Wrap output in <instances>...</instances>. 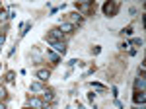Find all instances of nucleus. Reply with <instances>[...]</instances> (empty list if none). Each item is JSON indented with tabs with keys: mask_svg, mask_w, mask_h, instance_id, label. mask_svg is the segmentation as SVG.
Returning <instances> with one entry per match:
<instances>
[{
	"mask_svg": "<svg viewBox=\"0 0 146 109\" xmlns=\"http://www.w3.org/2000/svg\"><path fill=\"white\" fill-rule=\"evenodd\" d=\"M47 56H49V58H51V60H53V62H58V60H60V56H58V54L55 53V51H51V49H49V51H47Z\"/></svg>",
	"mask_w": 146,
	"mask_h": 109,
	"instance_id": "13",
	"label": "nucleus"
},
{
	"mask_svg": "<svg viewBox=\"0 0 146 109\" xmlns=\"http://www.w3.org/2000/svg\"><path fill=\"white\" fill-rule=\"evenodd\" d=\"M131 43H133V45H136V47H142V39H133Z\"/></svg>",
	"mask_w": 146,
	"mask_h": 109,
	"instance_id": "19",
	"label": "nucleus"
},
{
	"mask_svg": "<svg viewBox=\"0 0 146 109\" xmlns=\"http://www.w3.org/2000/svg\"><path fill=\"white\" fill-rule=\"evenodd\" d=\"M136 109H138V107H136Z\"/></svg>",
	"mask_w": 146,
	"mask_h": 109,
	"instance_id": "26",
	"label": "nucleus"
},
{
	"mask_svg": "<svg viewBox=\"0 0 146 109\" xmlns=\"http://www.w3.org/2000/svg\"><path fill=\"white\" fill-rule=\"evenodd\" d=\"M29 107H33V109H47V105L43 103V99L31 98V99H29Z\"/></svg>",
	"mask_w": 146,
	"mask_h": 109,
	"instance_id": "3",
	"label": "nucleus"
},
{
	"mask_svg": "<svg viewBox=\"0 0 146 109\" xmlns=\"http://www.w3.org/2000/svg\"><path fill=\"white\" fill-rule=\"evenodd\" d=\"M133 99H135V103H140V105H144V101H146L144 92H135V96H133Z\"/></svg>",
	"mask_w": 146,
	"mask_h": 109,
	"instance_id": "8",
	"label": "nucleus"
},
{
	"mask_svg": "<svg viewBox=\"0 0 146 109\" xmlns=\"http://www.w3.org/2000/svg\"><path fill=\"white\" fill-rule=\"evenodd\" d=\"M8 18H10V16H8V12H6V10H0V22H6Z\"/></svg>",
	"mask_w": 146,
	"mask_h": 109,
	"instance_id": "14",
	"label": "nucleus"
},
{
	"mask_svg": "<svg viewBox=\"0 0 146 109\" xmlns=\"http://www.w3.org/2000/svg\"><path fill=\"white\" fill-rule=\"evenodd\" d=\"M123 31H125V33H127V35H131V33H133V27H131V25H127V27H125Z\"/></svg>",
	"mask_w": 146,
	"mask_h": 109,
	"instance_id": "20",
	"label": "nucleus"
},
{
	"mask_svg": "<svg viewBox=\"0 0 146 109\" xmlns=\"http://www.w3.org/2000/svg\"><path fill=\"white\" fill-rule=\"evenodd\" d=\"M117 10H119V4L117 2H105L103 4V14L105 16H115Z\"/></svg>",
	"mask_w": 146,
	"mask_h": 109,
	"instance_id": "2",
	"label": "nucleus"
},
{
	"mask_svg": "<svg viewBox=\"0 0 146 109\" xmlns=\"http://www.w3.org/2000/svg\"><path fill=\"white\" fill-rule=\"evenodd\" d=\"M49 76H51V72H49L47 68H39V70H37V78H39V82H47Z\"/></svg>",
	"mask_w": 146,
	"mask_h": 109,
	"instance_id": "6",
	"label": "nucleus"
},
{
	"mask_svg": "<svg viewBox=\"0 0 146 109\" xmlns=\"http://www.w3.org/2000/svg\"><path fill=\"white\" fill-rule=\"evenodd\" d=\"M4 41H6V35H4V33H0V45L4 43Z\"/></svg>",
	"mask_w": 146,
	"mask_h": 109,
	"instance_id": "22",
	"label": "nucleus"
},
{
	"mask_svg": "<svg viewBox=\"0 0 146 109\" xmlns=\"http://www.w3.org/2000/svg\"><path fill=\"white\" fill-rule=\"evenodd\" d=\"M29 27H31V23H29V22H25V23H23V25H22V31H20V33H22V35H25Z\"/></svg>",
	"mask_w": 146,
	"mask_h": 109,
	"instance_id": "15",
	"label": "nucleus"
},
{
	"mask_svg": "<svg viewBox=\"0 0 146 109\" xmlns=\"http://www.w3.org/2000/svg\"><path fill=\"white\" fill-rule=\"evenodd\" d=\"M45 90H47V88H45L43 82H33V84H31V92H41V94H43Z\"/></svg>",
	"mask_w": 146,
	"mask_h": 109,
	"instance_id": "9",
	"label": "nucleus"
},
{
	"mask_svg": "<svg viewBox=\"0 0 146 109\" xmlns=\"http://www.w3.org/2000/svg\"><path fill=\"white\" fill-rule=\"evenodd\" d=\"M144 84H146V80H144V76L140 74V76L135 80V92H144Z\"/></svg>",
	"mask_w": 146,
	"mask_h": 109,
	"instance_id": "5",
	"label": "nucleus"
},
{
	"mask_svg": "<svg viewBox=\"0 0 146 109\" xmlns=\"http://www.w3.org/2000/svg\"><path fill=\"white\" fill-rule=\"evenodd\" d=\"M14 78H16V74L14 72H8L6 74V82H14Z\"/></svg>",
	"mask_w": 146,
	"mask_h": 109,
	"instance_id": "18",
	"label": "nucleus"
},
{
	"mask_svg": "<svg viewBox=\"0 0 146 109\" xmlns=\"http://www.w3.org/2000/svg\"><path fill=\"white\" fill-rule=\"evenodd\" d=\"M92 88H96V90H105V86L100 84V82H92Z\"/></svg>",
	"mask_w": 146,
	"mask_h": 109,
	"instance_id": "17",
	"label": "nucleus"
},
{
	"mask_svg": "<svg viewBox=\"0 0 146 109\" xmlns=\"http://www.w3.org/2000/svg\"><path fill=\"white\" fill-rule=\"evenodd\" d=\"M47 109H53V107H47Z\"/></svg>",
	"mask_w": 146,
	"mask_h": 109,
	"instance_id": "25",
	"label": "nucleus"
},
{
	"mask_svg": "<svg viewBox=\"0 0 146 109\" xmlns=\"http://www.w3.org/2000/svg\"><path fill=\"white\" fill-rule=\"evenodd\" d=\"M27 109H33V107H27Z\"/></svg>",
	"mask_w": 146,
	"mask_h": 109,
	"instance_id": "24",
	"label": "nucleus"
},
{
	"mask_svg": "<svg viewBox=\"0 0 146 109\" xmlns=\"http://www.w3.org/2000/svg\"><path fill=\"white\" fill-rule=\"evenodd\" d=\"M58 29H60L62 33H72V31H74V25H72V23H62Z\"/></svg>",
	"mask_w": 146,
	"mask_h": 109,
	"instance_id": "12",
	"label": "nucleus"
},
{
	"mask_svg": "<svg viewBox=\"0 0 146 109\" xmlns=\"http://www.w3.org/2000/svg\"><path fill=\"white\" fill-rule=\"evenodd\" d=\"M76 8H78V14H80V12H88L92 8V2H82V4H76Z\"/></svg>",
	"mask_w": 146,
	"mask_h": 109,
	"instance_id": "11",
	"label": "nucleus"
},
{
	"mask_svg": "<svg viewBox=\"0 0 146 109\" xmlns=\"http://www.w3.org/2000/svg\"><path fill=\"white\" fill-rule=\"evenodd\" d=\"M8 16L14 18V16H16V8H10V10H8Z\"/></svg>",
	"mask_w": 146,
	"mask_h": 109,
	"instance_id": "21",
	"label": "nucleus"
},
{
	"mask_svg": "<svg viewBox=\"0 0 146 109\" xmlns=\"http://www.w3.org/2000/svg\"><path fill=\"white\" fill-rule=\"evenodd\" d=\"M62 35H64V33L60 31L58 27H55V29H51V31H49V35H47V41H49V43H56V41H62Z\"/></svg>",
	"mask_w": 146,
	"mask_h": 109,
	"instance_id": "1",
	"label": "nucleus"
},
{
	"mask_svg": "<svg viewBox=\"0 0 146 109\" xmlns=\"http://www.w3.org/2000/svg\"><path fill=\"white\" fill-rule=\"evenodd\" d=\"M6 96H8V94H6L4 86H0V101H4V99H6Z\"/></svg>",
	"mask_w": 146,
	"mask_h": 109,
	"instance_id": "16",
	"label": "nucleus"
},
{
	"mask_svg": "<svg viewBox=\"0 0 146 109\" xmlns=\"http://www.w3.org/2000/svg\"><path fill=\"white\" fill-rule=\"evenodd\" d=\"M0 109H6V103L4 101H0Z\"/></svg>",
	"mask_w": 146,
	"mask_h": 109,
	"instance_id": "23",
	"label": "nucleus"
},
{
	"mask_svg": "<svg viewBox=\"0 0 146 109\" xmlns=\"http://www.w3.org/2000/svg\"><path fill=\"white\" fill-rule=\"evenodd\" d=\"M53 45V49L56 51V54H64L66 53V45L62 43V41H56V43H51Z\"/></svg>",
	"mask_w": 146,
	"mask_h": 109,
	"instance_id": "7",
	"label": "nucleus"
},
{
	"mask_svg": "<svg viewBox=\"0 0 146 109\" xmlns=\"http://www.w3.org/2000/svg\"><path fill=\"white\" fill-rule=\"evenodd\" d=\"M68 20H70V23H72V25H74V23H84V16H82V14H78V12H74V14H70V16H68Z\"/></svg>",
	"mask_w": 146,
	"mask_h": 109,
	"instance_id": "4",
	"label": "nucleus"
},
{
	"mask_svg": "<svg viewBox=\"0 0 146 109\" xmlns=\"http://www.w3.org/2000/svg\"><path fill=\"white\" fill-rule=\"evenodd\" d=\"M41 96H43V103H45V105H47V103H51V101H55V96H53L51 92H47V90L41 94Z\"/></svg>",
	"mask_w": 146,
	"mask_h": 109,
	"instance_id": "10",
	"label": "nucleus"
}]
</instances>
